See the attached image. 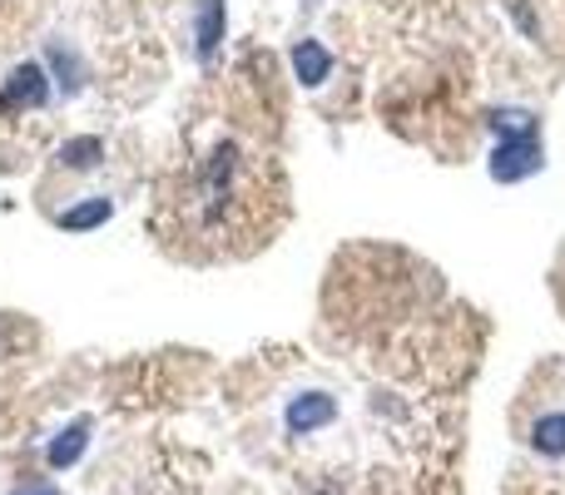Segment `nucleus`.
I'll list each match as a JSON object with an SVG mask.
<instances>
[{
  "label": "nucleus",
  "mask_w": 565,
  "mask_h": 495,
  "mask_svg": "<svg viewBox=\"0 0 565 495\" xmlns=\"http://www.w3.org/2000/svg\"><path fill=\"white\" fill-rule=\"evenodd\" d=\"M264 174L268 164H258L254 154H244L238 144H218L179 194V214L189 218L194 238L224 244V238L248 234L264 214Z\"/></svg>",
  "instance_id": "obj_1"
},
{
  "label": "nucleus",
  "mask_w": 565,
  "mask_h": 495,
  "mask_svg": "<svg viewBox=\"0 0 565 495\" xmlns=\"http://www.w3.org/2000/svg\"><path fill=\"white\" fill-rule=\"evenodd\" d=\"M541 139L536 129H526V134H501L497 154H491V174L501 179V184H516V179H531L541 174Z\"/></svg>",
  "instance_id": "obj_2"
},
{
  "label": "nucleus",
  "mask_w": 565,
  "mask_h": 495,
  "mask_svg": "<svg viewBox=\"0 0 565 495\" xmlns=\"http://www.w3.org/2000/svg\"><path fill=\"white\" fill-rule=\"evenodd\" d=\"M0 99H6L10 109H40L50 99V79L45 69L35 65V60H25V65H15L6 75V85H0Z\"/></svg>",
  "instance_id": "obj_3"
},
{
  "label": "nucleus",
  "mask_w": 565,
  "mask_h": 495,
  "mask_svg": "<svg viewBox=\"0 0 565 495\" xmlns=\"http://www.w3.org/2000/svg\"><path fill=\"white\" fill-rule=\"evenodd\" d=\"M282 421H288L292 437H312V431H322V427L338 421V401H332L328 391H302V397L288 401V417Z\"/></svg>",
  "instance_id": "obj_4"
},
{
  "label": "nucleus",
  "mask_w": 565,
  "mask_h": 495,
  "mask_svg": "<svg viewBox=\"0 0 565 495\" xmlns=\"http://www.w3.org/2000/svg\"><path fill=\"white\" fill-rule=\"evenodd\" d=\"M89 417H75L70 427H60L55 437H50V446H45V466L50 471H70L79 456H85V446H89Z\"/></svg>",
  "instance_id": "obj_5"
},
{
  "label": "nucleus",
  "mask_w": 565,
  "mask_h": 495,
  "mask_svg": "<svg viewBox=\"0 0 565 495\" xmlns=\"http://www.w3.org/2000/svg\"><path fill=\"white\" fill-rule=\"evenodd\" d=\"M109 214H115V204H109L105 194H89V198H79L75 208L55 214V224L65 228V234H95L99 224H109Z\"/></svg>",
  "instance_id": "obj_6"
},
{
  "label": "nucleus",
  "mask_w": 565,
  "mask_h": 495,
  "mask_svg": "<svg viewBox=\"0 0 565 495\" xmlns=\"http://www.w3.org/2000/svg\"><path fill=\"white\" fill-rule=\"evenodd\" d=\"M224 25H228L224 0H199V15H194V50H199V60H209L218 50Z\"/></svg>",
  "instance_id": "obj_7"
},
{
  "label": "nucleus",
  "mask_w": 565,
  "mask_h": 495,
  "mask_svg": "<svg viewBox=\"0 0 565 495\" xmlns=\"http://www.w3.org/2000/svg\"><path fill=\"white\" fill-rule=\"evenodd\" d=\"M105 164V139L95 134H75L60 144V169H70V174H89V169Z\"/></svg>",
  "instance_id": "obj_8"
},
{
  "label": "nucleus",
  "mask_w": 565,
  "mask_h": 495,
  "mask_svg": "<svg viewBox=\"0 0 565 495\" xmlns=\"http://www.w3.org/2000/svg\"><path fill=\"white\" fill-rule=\"evenodd\" d=\"M531 446H536V456H546V461L565 456V411L536 417V427H531Z\"/></svg>",
  "instance_id": "obj_9"
},
{
  "label": "nucleus",
  "mask_w": 565,
  "mask_h": 495,
  "mask_svg": "<svg viewBox=\"0 0 565 495\" xmlns=\"http://www.w3.org/2000/svg\"><path fill=\"white\" fill-rule=\"evenodd\" d=\"M292 69H298L302 85H322V79L332 75V55L318 45V40H302V45L292 50Z\"/></svg>",
  "instance_id": "obj_10"
},
{
  "label": "nucleus",
  "mask_w": 565,
  "mask_h": 495,
  "mask_svg": "<svg viewBox=\"0 0 565 495\" xmlns=\"http://www.w3.org/2000/svg\"><path fill=\"white\" fill-rule=\"evenodd\" d=\"M15 495H60L55 486H25V491H15Z\"/></svg>",
  "instance_id": "obj_11"
}]
</instances>
